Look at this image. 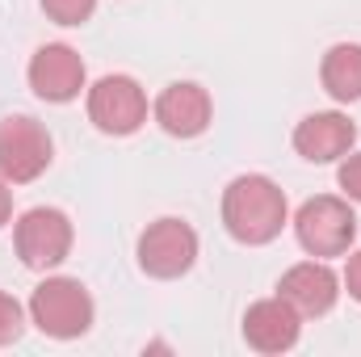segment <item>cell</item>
Segmentation results:
<instances>
[{
  "label": "cell",
  "mask_w": 361,
  "mask_h": 357,
  "mask_svg": "<svg viewBox=\"0 0 361 357\" xmlns=\"http://www.w3.org/2000/svg\"><path fill=\"white\" fill-rule=\"evenodd\" d=\"M294 236L298 244L311 253V257H345L357 240V214L345 198H332V193H319V198H307L294 214Z\"/></svg>",
  "instance_id": "obj_3"
},
{
  "label": "cell",
  "mask_w": 361,
  "mask_h": 357,
  "mask_svg": "<svg viewBox=\"0 0 361 357\" xmlns=\"http://www.w3.org/2000/svg\"><path fill=\"white\" fill-rule=\"evenodd\" d=\"M345 290L361 303V253H349V265H345Z\"/></svg>",
  "instance_id": "obj_17"
},
{
  "label": "cell",
  "mask_w": 361,
  "mask_h": 357,
  "mask_svg": "<svg viewBox=\"0 0 361 357\" xmlns=\"http://www.w3.org/2000/svg\"><path fill=\"white\" fill-rule=\"evenodd\" d=\"M42 13L59 25H85L97 13V0H42Z\"/></svg>",
  "instance_id": "obj_14"
},
{
  "label": "cell",
  "mask_w": 361,
  "mask_h": 357,
  "mask_svg": "<svg viewBox=\"0 0 361 357\" xmlns=\"http://www.w3.org/2000/svg\"><path fill=\"white\" fill-rule=\"evenodd\" d=\"M13 219V189H8V181L0 177V227Z\"/></svg>",
  "instance_id": "obj_18"
},
{
  "label": "cell",
  "mask_w": 361,
  "mask_h": 357,
  "mask_svg": "<svg viewBox=\"0 0 361 357\" xmlns=\"http://www.w3.org/2000/svg\"><path fill=\"white\" fill-rule=\"evenodd\" d=\"M298 332H302V315L281 298H261L244 311V341L257 349V353H286L298 345Z\"/></svg>",
  "instance_id": "obj_10"
},
{
  "label": "cell",
  "mask_w": 361,
  "mask_h": 357,
  "mask_svg": "<svg viewBox=\"0 0 361 357\" xmlns=\"http://www.w3.org/2000/svg\"><path fill=\"white\" fill-rule=\"evenodd\" d=\"M319 80L336 101H361V42H336L328 47L319 63Z\"/></svg>",
  "instance_id": "obj_13"
},
{
  "label": "cell",
  "mask_w": 361,
  "mask_h": 357,
  "mask_svg": "<svg viewBox=\"0 0 361 357\" xmlns=\"http://www.w3.org/2000/svg\"><path fill=\"white\" fill-rule=\"evenodd\" d=\"M30 320L55 341H76L92 328V294L76 277H47L30 294Z\"/></svg>",
  "instance_id": "obj_2"
},
{
  "label": "cell",
  "mask_w": 361,
  "mask_h": 357,
  "mask_svg": "<svg viewBox=\"0 0 361 357\" xmlns=\"http://www.w3.org/2000/svg\"><path fill=\"white\" fill-rule=\"evenodd\" d=\"M357 143V126L336 114V109H319V114H307L298 126H294V152L311 164H332V160H345Z\"/></svg>",
  "instance_id": "obj_9"
},
{
  "label": "cell",
  "mask_w": 361,
  "mask_h": 357,
  "mask_svg": "<svg viewBox=\"0 0 361 357\" xmlns=\"http://www.w3.org/2000/svg\"><path fill=\"white\" fill-rule=\"evenodd\" d=\"M197 261V231L185 219H156L147 223V231L139 236V269L147 277L173 282L180 273H189Z\"/></svg>",
  "instance_id": "obj_6"
},
{
  "label": "cell",
  "mask_w": 361,
  "mask_h": 357,
  "mask_svg": "<svg viewBox=\"0 0 361 357\" xmlns=\"http://www.w3.org/2000/svg\"><path fill=\"white\" fill-rule=\"evenodd\" d=\"M51 156H55V143L38 118L13 114L0 122V177L8 185L38 181L51 169Z\"/></svg>",
  "instance_id": "obj_5"
},
{
  "label": "cell",
  "mask_w": 361,
  "mask_h": 357,
  "mask_svg": "<svg viewBox=\"0 0 361 357\" xmlns=\"http://www.w3.org/2000/svg\"><path fill=\"white\" fill-rule=\"evenodd\" d=\"M341 189L353 202H361V152L357 156H345V164H341Z\"/></svg>",
  "instance_id": "obj_16"
},
{
  "label": "cell",
  "mask_w": 361,
  "mask_h": 357,
  "mask_svg": "<svg viewBox=\"0 0 361 357\" xmlns=\"http://www.w3.org/2000/svg\"><path fill=\"white\" fill-rule=\"evenodd\" d=\"M156 122L173 135V139H197L210 118H214V105H210V92L193 80H177L156 97Z\"/></svg>",
  "instance_id": "obj_12"
},
{
  "label": "cell",
  "mask_w": 361,
  "mask_h": 357,
  "mask_svg": "<svg viewBox=\"0 0 361 357\" xmlns=\"http://www.w3.org/2000/svg\"><path fill=\"white\" fill-rule=\"evenodd\" d=\"M223 227L231 240L257 248L281 236L286 227V193L281 185L261 173H244L223 189Z\"/></svg>",
  "instance_id": "obj_1"
},
{
  "label": "cell",
  "mask_w": 361,
  "mask_h": 357,
  "mask_svg": "<svg viewBox=\"0 0 361 357\" xmlns=\"http://www.w3.org/2000/svg\"><path fill=\"white\" fill-rule=\"evenodd\" d=\"M277 294L298 311V315H328L341 298V277L324 261H302V265L286 269L277 282Z\"/></svg>",
  "instance_id": "obj_11"
},
{
  "label": "cell",
  "mask_w": 361,
  "mask_h": 357,
  "mask_svg": "<svg viewBox=\"0 0 361 357\" xmlns=\"http://www.w3.org/2000/svg\"><path fill=\"white\" fill-rule=\"evenodd\" d=\"M13 244H17L21 265L34 273H47V269L63 265L72 253V219L55 206H34L17 219Z\"/></svg>",
  "instance_id": "obj_4"
},
{
  "label": "cell",
  "mask_w": 361,
  "mask_h": 357,
  "mask_svg": "<svg viewBox=\"0 0 361 357\" xmlns=\"http://www.w3.org/2000/svg\"><path fill=\"white\" fill-rule=\"evenodd\" d=\"M30 89L42 101H51V105L76 101L80 89H85V59L72 47H63V42L38 47L34 59H30Z\"/></svg>",
  "instance_id": "obj_8"
},
{
  "label": "cell",
  "mask_w": 361,
  "mask_h": 357,
  "mask_svg": "<svg viewBox=\"0 0 361 357\" xmlns=\"http://www.w3.org/2000/svg\"><path fill=\"white\" fill-rule=\"evenodd\" d=\"M21 332H25V311H21V303L0 290V345H13Z\"/></svg>",
  "instance_id": "obj_15"
},
{
  "label": "cell",
  "mask_w": 361,
  "mask_h": 357,
  "mask_svg": "<svg viewBox=\"0 0 361 357\" xmlns=\"http://www.w3.org/2000/svg\"><path fill=\"white\" fill-rule=\"evenodd\" d=\"M89 118L101 135H135L147 122V92L130 76H101L89 89Z\"/></svg>",
  "instance_id": "obj_7"
}]
</instances>
